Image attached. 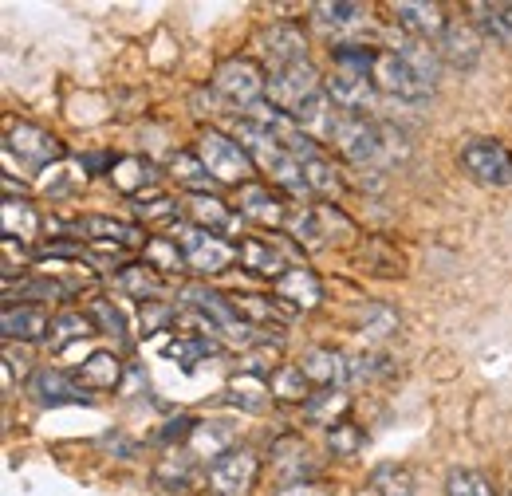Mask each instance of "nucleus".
Instances as JSON below:
<instances>
[{
    "label": "nucleus",
    "mask_w": 512,
    "mask_h": 496,
    "mask_svg": "<svg viewBox=\"0 0 512 496\" xmlns=\"http://www.w3.org/2000/svg\"><path fill=\"white\" fill-rule=\"evenodd\" d=\"M371 83L394 99H430L438 87V52H430L422 40H394L390 48L375 52Z\"/></svg>",
    "instance_id": "nucleus-1"
},
{
    "label": "nucleus",
    "mask_w": 512,
    "mask_h": 496,
    "mask_svg": "<svg viewBox=\"0 0 512 496\" xmlns=\"http://www.w3.org/2000/svg\"><path fill=\"white\" fill-rule=\"evenodd\" d=\"M276 111H284L288 119L312 126L327 138L331 130V115H327V87H323L320 71L312 63H296V67H284V71H272L268 75V95H264Z\"/></svg>",
    "instance_id": "nucleus-2"
},
{
    "label": "nucleus",
    "mask_w": 512,
    "mask_h": 496,
    "mask_svg": "<svg viewBox=\"0 0 512 496\" xmlns=\"http://www.w3.org/2000/svg\"><path fill=\"white\" fill-rule=\"evenodd\" d=\"M327 142L359 170H375L383 162H394L398 154H406V138L394 130V126L379 123V119H363V115H343L335 111L331 115V130H327Z\"/></svg>",
    "instance_id": "nucleus-3"
},
{
    "label": "nucleus",
    "mask_w": 512,
    "mask_h": 496,
    "mask_svg": "<svg viewBox=\"0 0 512 496\" xmlns=\"http://www.w3.org/2000/svg\"><path fill=\"white\" fill-rule=\"evenodd\" d=\"M237 142L253 154L256 170H264L276 189H284V193H292V197H312V193H308V182H304V166H300L260 123L245 119V123L237 126Z\"/></svg>",
    "instance_id": "nucleus-4"
},
{
    "label": "nucleus",
    "mask_w": 512,
    "mask_h": 496,
    "mask_svg": "<svg viewBox=\"0 0 512 496\" xmlns=\"http://www.w3.org/2000/svg\"><path fill=\"white\" fill-rule=\"evenodd\" d=\"M197 158L205 162V170H209V178H213L217 186L245 189L256 182L253 154H249L233 134L217 130V126H209V130L197 134Z\"/></svg>",
    "instance_id": "nucleus-5"
},
{
    "label": "nucleus",
    "mask_w": 512,
    "mask_h": 496,
    "mask_svg": "<svg viewBox=\"0 0 512 496\" xmlns=\"http://www.w3.org/2000/svg\"><path fill=\"white\" fill-rule=\"evenodd\" d=\"M182 300H186L193 311H201V315L217 327V335H221L225 343H233V347L253 351V347H260V343L268 339V335L256 331L253 323L241 319V311L233 308V296H225V292H213V288H205V284H190V288H182Z\"/></svg>",
    "instance_id": "nucleus-6"
},
{
    "label": "nucleus",
    "mask_w": 512,
    "mask_h": 496,
    "mask_svg": "<svg viewBox=\"0 0 512 496\" xmlns=\"http://www.w3.org/2000/svg\"><path fill=\"white\" fill-rule=\"evenodd\" d=\"M292 241L300 248H351L359 241V229H355V221L343 213V209H335L331 201H320V205H312V209H296V217H292Z\"/></svg>",
    "instance_id": "nucleus-7"
},
{
    "label": "nucleus",
    "mask_w": 512,
    "mask_h": 496,
    "mask_svg": "<svg viewBox=\"0 0 512 496\" xmlns=\"http://www.w3.org/2000/svg\"><path fill=\"white\" fill-rule=\"evenodd\" d=\"M170 233L186 252V264H190L193 276H221L225 268H233L241 260V245H233V241H225L209 229H197L190 221H178Z\"/></svg>",
    "instance_id": "nucleus-8"
},
{
    "label": "nucleus",
    "mask_w": 512,
    "mask_h": 496,
    "mask_svg": "<svg viewBox=\"0 0 512 496\" xmlns=\"http://www.w3.org/2000/svg\"><path fill=\"white\" fill-rule=\"evenodd\" d=\"M209 87L229 103V107H249L264 103L268 95V71L253 60V56H229L213 67Z\"/></svg>",
    "instance_id": "nucleus-9"
},
{
    "label": "nucleus",
    "mask_w": 512,
    "mask_h": 496,
    "mask_svg": "<svg viewBox=\"0 0 512 496\" xmlns=\"http://www.w3.org/2000/svg\"><path fill=\"white\" fill-rule=\"evenodd\" d=\"M241 264L276 284L288 268L304 264V248L288 237H241Z\"/></svg>",
    "instance_id": "nucleus-10"
},
{
    "label": "nucleus",
    "mask_w": 512,
    "mask_h": 496,
    "mask_svg": "<svg viewBox=\"0 0 512 496\" xmlns=\"http://www.w3.org/2000/svg\"><path fill=\"white\" fill-rule=\"evenodd\" d=\"M209 489L217 496H249L260 477V457L245 445H233L225 449L221 457L209 461Z\"/></svg>",
    "instance_id": "nucleus-11"
},
{
    "label": "nucleus",
    "mask_w": 512,
    "mask_h": 496,
    "mask_svg": "<svg viewBox=\"0 0 512 496\" xmlns=\"http://www.w3.org/2000/svg\"><path fill=\"white\" fill-rule=\"evenodd\" d=\"M461 166L469 170V178H477L481 186L509 189L512 186V150L497 138H473L461 146Z\"/></svg>",
    "instance_id": "nucleus-12"
},
{
    "label": "nucleus",
    "mask_w": 512,
    "mask_h": 496,
    "mask_svg": "<svg viewBox=\"0 0 512 496\" xmlns=\"http://www.w3.org/2000/svg\"><path fill=\"white\" fill-rule=\"evenodd\" d=\"M256 48L264 52V60L272 63V71H284V67H296V63H308V36L300 24L292 20H272L256 32Z\"/></svg>",
    "instance_id": "nucleus-13"
},
{
    "label": "nucleus",
    "mask_w": 512,
    "mask_h": 496,
    "mask_svg": "<svg viewBox=\"0 0 512 496\" xmlns=\"http://www.w3.org/2000/svg\"><path fill=\"white\" fill-rule=\"evenodd\" d=\"M8 154L20 158L28 170H44V166L64 158V142L56 134H48L44 126L12 123L8 126Z\"/></svg>",
    "instance_id": "nucleus-14"
},
{
    "label": "nucleus",
    "mask_w": 512,
    "mask_h": 496,
    "mask_svg": "<svg viewBox=\"0 0 512 496\" xmlns=\"http://www.w3.org/2000/svg\"><path fill=\"white\" fill-rule=\"evenodd\" d=\"M323 87H327V99L335 103V111H343V115H363V119H367V111L379 107V95H383L367 75H351V71H335V67H331V75L323 79Z\"/></svg>",
    "instance_id": "nucleus-15"
},
{
    "label": "nucleus",
    "mask_w": 512,
    "mask_h": 496,
    "mask_svg": "<svg viewBox=\"0 0 512 496\" xmlns=\"http://www.w3.org/2000/svg\"><path fill=\"white\" fill-rule=\"evenodd\" d=\"M268 457H272V469H276V477L284 481V489L288 485H308L312 477H316V457H312V449H308V441L300 434H284L272 441V449H268Z\"/></svg>",
    "instance_id": "nucleus-16"
},
{
    "label": "nucleus",
    "mask_w": 512,
    "mask_h": 496,
    "mask_svg": "<svg viewBox=\"0 0 512 496\" xmlns=\"http://www.w3.org/2000/svg\"><path fill=\"white\" fill-rule=\"evenodd\" d=\"M28 394L40 406H79V402L87 406L91 402V390L79 378L60 371V367H36L32 378H28Z\"/></svg>",
    "instance_id": "nucleus-17"
},
{
    "label": "nucleus",
    "mask_w": 512,
    "mask_h": 496,
    "mask_svg": "<svg viewBox=\"0 0 512 496\" xmlns=\"http://www.w3.org/2000/svg\"><path fill=\"white\" fill-rule=\"evenodd\" d=\"M182 209H186V221L197 225V229H209V233H217V237H237L241 233V213L237 209H229L217 193H186V201H182Z\"/></svg>",
    "instance_id": "nucleus-18"
},
{
    "label": "nucleus",
    "mask_w": 512,
    "mask_h": 496,
    "mask_svg": "<svg viewBox=\"0 0 512 496\" xmlns=\"http://www.w3.org/2000/svg\"><path fill=\"white\" fill-rule=\"evenodd\" d=\"M241 217H249L264 229H288L296 209H288V201L264 182H253V186L241 189Z\"/></svg>",
    "instance_id": "nucleus-19"
},
{
    "label": "nucleus",
    "mask_w": 512,
    "mask_h": 496,
    "mask_svg": "<svg viewBox=\"0 0 512 496\" xmlns=\"http://www.w3.org/2000/svg\"><path fill=\"white\" fill-rule=\"evenodd\" d=\"M272 292H276V300H280L288 311H312V308H320L323 304V284L308 264L288 268V272L272 284Z\"/></svg>",
    "instance_id": "nucleus-20"
},
{
    "label": "nucleus",
    "mask_w": 512,
    "mask_h": 496,
    "mask_svg": "<svg viewBox=\"0 0 512 496\" xmlns=\"http://www.w3.org/2000/svg\"><path fill=\"white\" fill-rule=\"evenodd\" d=\"M390 12H394V20H398V28L410 32L414 40H422V44L442 40L449 28L446 12H442L438 4H414V0H402V4H394Z\"/></svg>",
    "instance_id": "nucleus-21"
},
{
    "label": "nucleus",
    "mask_w": 512,
    "mask_h": 496,
    "mask_svg": "<svg viewBox=\"0 0 512 496\" xmlns=\"http://www.w3.org/2000/svg\"><path fill=\"white\" fill-rule=\"evenodd\" d=\"M0 331L8 343H44L52 335V319L44 308L32 304H8L0 315Z\"/></svg>",
    "instance_id": "nucleus-22"
},
{
    "label": "nucleus",
    "mask_w": 512,
    "mask_h": 496,
    "mask_svg": "<svg viewBox=\"0 0 512 496\" xmlns=\"http://www.w3.org/2000/svg\"><path fill=\"white\" fill-rule=\"evenodd\" d=\"M300 374L312 382V386H339V382H347L351 378V359L343 355V351H335V347H308L304 355H300Z\"/></svg>",
    "instance_id": "nucleus-23"
},
{
    "label": "nucleus",
    "mask_w": 512,
    "mask_h": 496,
    "mask_svg": "<svg viewBox=\"0 0 512 496\" xmlns=\"http://www.w3.org/2000/svg\"><path fill=\"white\" fill-rule=\"evenodd\" d=\"M79 225V237H87V241H103V245H119V248H142L150 237H146V229L142 225H134V221H115V217H79L75 221Z\"/></svg>",
    "instance_id": "nucleus-24"
},
{
    "label": "nucleus",
    "mask_w": 512,
    "mask_h": 496,
    "mask_svg": "<svg viewBox=\"0 0 512 496\" xmlns=\"http://www.w3.org/2000/svg\"><path fill=\"white\" fill-rule=\"evenodd\" d=\"M469 16H473V28H477L485 40H493L497 48L512 52V4L509 0H493V4L477 0V4H469Z\"/></svg>",
    "instance_id": "nucleus-25"
},
{
    "label": "nucleus",
    "mask_w": 512,
    "mask_h": 496,
    "mask_svg": "<svg viewBox=\"0 0 512 496\" xmlns=\"http://www.w3.org/2000/svg\"><path fill=\"white\" fill-rule=\"evenodd\" d=\"M111 280H115V288L123 296H134L142 304H154L166 292V276H158L150 264H123V268L111 272Z\"/></svg>",
    "instance_id": "nucleus-26"
},
{
    "label": "nucleus",
    "mask_w": 512,
    "mask_h": 496,
    "mask_svg": "<svg viewBox=\"0 0 512 496\" xmlns=\"http://www.w3.org/2000/svg\"><path fill=\"white\" fill-rule=\"evenodd\" d=\"M438 56H446L453 67H473V63L481 60V32L473 24L449 20L446 36L438 40Z\"/></svg>",
    "instance_id": "nucleus-27"
},
{
    "label": "nucleus",
    "mask_w": 512,
    "mask_h": 496,
    "mask_svg": "<svg viewBox=\"0 0 512 496\" xmlns=\"http://www.w3.org/2000/svg\"><path fill=\"white\" fill-rule=\"evenodd\" d=\"M158 166L154 162H146V158H138V154H127V158H119L115 162V170H111V186L119 189V193H127V197H138L142 189L158 186Z\"/></svg>",
    "instance_id": "nucleus-28"
},
{
    "label": "nucleus",
    "mask_w": 512,
    "mask_h": 496,
    "mask_svg": "<svg viewBox=\"0 0 512 496\" xmlns=\"http://www.w3.org/2000/svg\"><path fill=\"white\" fill-rule=\"evenodd\" d=\"M79 292V284H60V280H52V276H32V280H4V296H8V304H12V296H20V300H44V304H52V300H71Z\"/></svg>",
    "instance_id": "nucleus-29"
},
{
    "label": "nucleus",
    "mask_w": 512,
    "mask_h": 496,
    "mask_svg": "<svg viewBox=\"0 0 512 496\" xmlns=\"http://www.w3.org/2000/svg\"><path fill=\"white\" fill-rule=\"evenodd\" d=\"M79 382L87 390H115L123 382V363L115 359V351H95L79 363Z\"/></svg>",
    "instance_id": "nucleus-30"
},
{
    "label": "nucleus",
    "mask_w": 512,
    "mask_h": 496,
    "mask_svg": "<svg viewBox=\"0 0 512 496\" xmlns=\"http://www.w3.org/2000/svg\"><path fill=\"white\" fill-rule=\"evenodd\" d=\"M347 410H351V398H347L339 386L316 390V394H308V402H304V418H308L312 426H327V430H331Z\"/></svg>",
    "instance_id": "nucleus-31"
},
{
    "label": "nucleus",
    "mask_w": 512,
    "mask_h": 496,
    "mask_svg": "<svg viewBox=\"0 0 512 496\" xmlns=\"http://www.w3.org/2000/svg\"><path fill=\"white\" fill-rule=\"evenodd\" d=\"M193 481H197V461L190 453H174V457L154 465V485L162 493H190Z\"/></svg>",
    "instance_id": "nucleus-32"
},
{
    "label": "nucleus",
    "mask_w": 512,
    "mask_h": 496,
    "mask_svg": "<svg viewBox=\"0 0 512 496\" xmlns=\"http://www.w3.org/2000/svg\"><path fill=\"white\" fill-rule=\"evenodd\" d=\"M166 170L174 174V182H182L186 193H213V178H209V170H205V162L197 158V150H178V154H170L166 158Z\"/></svg>",
    "instance_id": "nucleus-33"
},
{
    "label": "nucleus",
    "mask_w": 512,
    "mask_h": 496,
    "mask_svg": "<svg viewBox=\"0 0 512 496\" xmlns=\"http://www.w3.org/2000/svg\"><path fill=\"white\" fill-rule=\"evenodd\" d=\"M233 308L241 311V319H245V323H253L256 331H260V327H284V323H288V315H292L280 300L272 304L268 296H249V292L233 296Z\"/></svg>",
    "instance_id": "nucleus-34"
},
{
    "label": "nucleus",
    "mask_w": 512,
    "mask_h": 496,
    "mask_svg": "<svg viewBox=\"0 0 512 496\" xmlns=\"http://www.w3.org/2000/svg\"><path fill=\"white\" fill-rule=\"evenodd\" d=\"M91 335H95L91 315H83V311H60V315H52V335H48L52 351H67V347H75V343H83Z\"/></svg>",
    "instance_id": "nucleus-35"
},
{
    "label": "nucleus",
    "mask_w": 512,
    "mask_h": 496,
    "mask_svg": "<svg viewBox=\"0 0 512 496\" xmlns=\"http://www.w3.org/2000/svg\"><path fill=\"white\" fill-rule=\"evenodd\" d=\"M312 16L320 20L323 28H355L363 20H371V8L367 4H355V0H323V4H312Z\"/></svg>",
    "instance_id": "nucleus-36"
},
{
    "label": "nucleus",
    "mask_w": 512,
    "mask_h": 496,
    "mask_svg": "<svg viewBox=\"0 0 512 496\" xmlns=\"http://www.w3.org/2000/svg\"><path fill=\"white\" fill-rule=\"evenodd\" d=\"M355 264L367 268L371 276H398L402 272V256L386 245V241H379V237L355 248Z\"/></svg>",
    "instance_id": "nucleus-37"
},
{
    "label": "nucleus",
    "mask_w": 512,
    "mask_h": 496,
    "mask_svg": "<svg viewBox=\"0 0 512 496\" xmlns=\"http://www.w3.org/2000/svg\"><path fill=\"white\" fill-rule=\"evenodd\" d=\"M217 347H221V343H217V339H205V335H178L174 343L162 347V355L174 359L182 371H193V367H197L205 355H213Z\"/></svg>",
    "instance_id": "nucleus-38"
},
{
    "label": "nucleus",
    "mask_w": 512,
    "mask_h": 496,
    "mask_svg": "<svg viewBox=\"0 0 512 496\" xmlns=\"http://www.w3.org/2000/svg\"><path fill=\"white\" fill-rule=\"evenodd\" d=\"M146 264H150L158 276H174V272H186V268H190L182 245L170 241V237H150V241H146Z\"/></svg>",
    "instance_id": "nucleus-39"
},
{
    "label": "nucleus",
    "mask_w": 512,
    "mask_h": 496,
    "mask_svg": "<svg viewBox=\"0 0 512 496\" xmlns=\"http://www.w3.org/2000/svg\"><path fill=\"white\" fill-rule=\"evenodd\" d=\"M304 182H308V193L312 197H335L339 189H343V174L335 170V162L320 154V158H312V162H304Z\"/></svg>",
    "instance_id": "nucleus-40"
},
{
    "label": "nucleus",
    "mask_w": 512,
    "mask_h": 496,
    "mask_svg": "<svg viewBox=\"0 0 512 496\" xmlns=\"http://www.w3.org/2000/svg\"><path fill=\"white\" fill-rule=\"evenodd\" d=\"M87 315H91L95 331H103V335H111V339L127 343V315H123V308H119L115 300H107V296H95V300L87 304Z\"/></svg>",
    "instance_id": "nucleus-41"
},
{
    "label": "nucleus",
    "mask_w": 512,
    "mask_h": 496,
    "mask_svg": "<svg viewBox=\"0 0 512 496\" xmlns=\"http://www.w3.org/2000/svg\"><path fill=\"white\" fill-rule=\"evenodd\" d=\"M225 398L233 402V406H241V410H249V414H264L268 410V386L253 378V374H241V378H233V386L225 390Z\"/></svg>",
    "instance_id": "nucleus-42"
},
{
    "label": "nucleus",
    "mask_w": 512,
    "mask_h": 496,
    "mask_svg": "<svg viewBox=\"0 0 512 496\" xmlns=\"http://www.w3.org/2000/svg\"><path fill=\"white\" fill-rule=\"evenodd\" d=\"M446 496H497L493 481L477 469H449L446 477Z\"/></svg>",
    "instance_id": "nucleus-43"
},
{
    "label": "nucleus",
    "mask_w": 512,
    "mask_h": 496,
    "mask_svg": "<svg viewBox=\"0 0 512 496\" xmlns=\"http://www.w3.org/2000/svg\"><path fill=\"white\" fill-rule=\"evenodd\" d=\"M390 374H394V359L383 351H367L351 359V382H383Z\"/></svg>",
    "instance_id": "nucleus-44"
},
{
    "label": "nucleus",
    "mask_w": 512,
    "mask_h": 496,
    "mask_svg": "<svg viewBox=\"0 0 512 496\" xmlns=\"http://www.w3.org/2000/svg\"><path fill=\"white\" fill-rule=\"evenodd\" d=\"M272 398L280 402H308V378L300 374V367H280L276 378H272Z\"/></svg>",
    "instance_id": "nucleus-45"
},
{
    "label": "nucleus",
    "mask_w": 512,
    "mask_h": 496,
    "mask_svg": "<svg viewBox=\"0 0 512 496\" xmlns=\"http://www.w3.org/2000/svg\"><path fill=\"white\" fill-rule=\"evenodd\" d=\"M371 485H375V493L379 496H414L410 473H406V469H398V465H375Z\"/></svg>",
    "instance_id": "nucleus-46"
},
{
    "label": "nucleus",
    "mask_w": 512,
    "mask_h": 496,
    "mask_svg": "<svg viewBox=\"0 0 512 496\" xmlns=\"http://www.w3.org/2000/svg\"><path fill=\"white\" fill-rule=\"evenodd\" d=\"M359 445H363V430H359L355 422H335V426L327 430V449H331L335 457H355Z\"/></svg>",
    "instance_id": "nucleus-47"
},
{
    "label": "nucleus",
    "mask_w": 512,
    "mask_h": 496,
    "mask_svg": "<svg viewBox=\"0 0 512 496\" xmlns=\"http://www.w3.org/2000/svg\"><path fill=\"white\" fill-rule=\"evenodd\" d=\"M201 430V422L197 418H190V414H182V418H174V422H166L162 426V434H158V441H193V434Z\"/></svg>",
    "instance_id": "nucleus-48"
},
{
    "label": "nucleus",
    "mask_w": 512,
    "mask_h": 496,
    "mask_svg": "<svg viewBox=\"0 0 512 496\" xmlns=\"http://www.w3.org/2000/svg\"><path fill=\"white\" fill-rule=\"evenodd\" d=\"M170 319H178L170 308H162V304H142V323H146V331H158V327H166Z\"/></svg>",
    "instance_id": "nucleus-49"
},
{
    "label": "nucleus",
    "mask_w": 512,
    "mask_h": 496,
    "mask_svg": "<svg viewBox=\"0 0 512 496\" xmlns=\"http://www.w3.org/2000/svg\"><path fill=\"white\" fill-rule=\"evenodd\" d=\"M115 162H119L115 154H87V158H83V170H87V174H107V178H111Z\"/></svg>",
    "instance_id": "nucleus-50"
},
{
    "label": "nucleus",
    "mask_w": 512,
    "mask_h": 496,
    "mask_svg": "<svg viewBox=\"0 0 512 496\" xmlns=\"http://www.w3.org/2000/svg\"><path fill=\"white\" fill-rule=\"evenodd\" d=\"M103 445H107V449H115V453H123V457H134V453H138V445L127 441V437H119V434L103 437Z\"/></svg>",
    "instance_id": "nucleus-51"
},
{
    "label": "nucleus",
    "mask_w": 512,
    "mask_h": 496,
    "mask_svg": "<svg viewBox=\"0 0 512 496\" xmlns=\"http://www.w3.org/2000/svg\"><path fill=\"white\" fill-rule=\"evenodd\" d=\"M280 496H320V489H312V485H288Z\"/></svg>",
    "instance_id": "nucleus-52"
},
{
    "label": "nucleus",
    "mask_w": 512,
    "mask_h": 496,
    "mask_svg": "<svg viewBox=\"0 0 512 496\" xmlns=\"http://www.w3.org/2000/svg\"><path fill=\"white\" fill-rule=\"evenodd\" d=\"M205 496H217V493H205Z\"/></svg>",
    "instance_id": "nucleus-53"
},
{
    "label": "nucleus",
    "mask_w": 512,
    "mask_h": 496,
    "mask_svg": "<svg viewBox=\"0 0 512 496\" xmlns=\"http://www.w3.org/2000/svg\"><path fill=\"white\" fill-rule=\"evenodd\" d=\"M501 496H512V493H501Z\"/></svg>",
    "instance_id": "nucleus-54"
}]
</instances>
